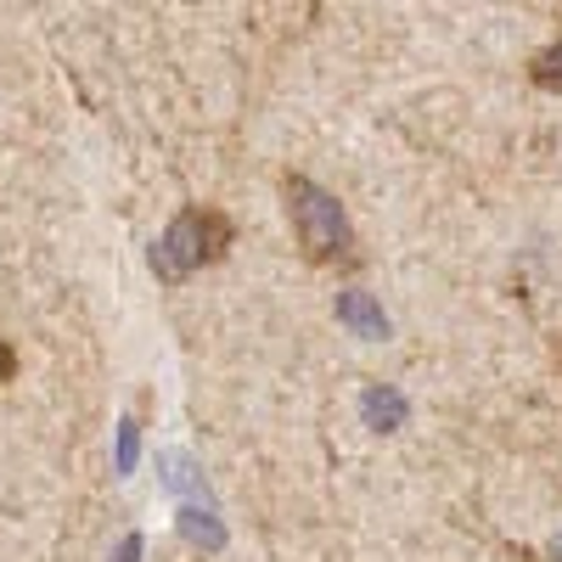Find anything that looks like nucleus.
Returning <instances> with one entry per match:
<instances>
[{"label":"nucleus","mask_w":562,"mask_h":562,"mask_svg":"<svg viewBox=\"0 0 562 562\" xmlns=\"http://www.w3.org/2000/svg\"><path fill=\"white\" fill-rule=\"evenodd\" d=\"M288 209H293V220H299V237H304V248L310 254H338L344 243H349V220H344V209L321 192V186H310V180H288Z\"/></svg>","instance_id":"f03ea898"},{"label":"nucleus","mask_w":562,"mask_h":562,"mask_svg":"<svg viewBox=\"0 0 562 562\" xmlns=\"http://www.w3.org/2000/svg\"><path fill=\"white\" fill-rule=\"evenodd\" d=\"M180 535L192 540V546H209V551L225 546V529H220V518H214L209 506H186V512H180Z\"/></svg>","instance_id":"39448f33"},{"label":"nucleus","mask_w":562,"mask_h":562,"mask_svg":"<svg viewBox=\"0 0 562 562\" xmlns=\"http://www.w3.org/2000/svg\"><path fill=\"white\" fill-rule=\"evenodd\" d=\"M113 562H140V535H124V546H119Z\"/></svg>","instance_id":"1a4fd4ad"},{"label":"nucleus","mask_w":562,"mask_h":562,"mask_svg":"<svg viewBox=\"0 0 562 562\" xmlns=\"http://www.w3.org/2000/svg\"><path fill=\"white\" fill-rule=\"evenodd\" d=\"M164 484H169V490H198V467L186 461L180 450H175V456H164Z\"/></svg>","instance_id":"423d86ee"},{"label":"nucleus","mask_w":562,"mask_h":562,"mask_svg":"<svg viewBox=\"0 0 562 562\" xmlns=\"http://www.w3.org/2000/svg\"><path fill=\"white\" fill-rule=\"evenodd\" d=\"M360 411H366L371 428H400V422H405V394H394V389H366Z\"/></svg>","instance_id":"20e7f679"},{"label":"nucleus","mask_w":562,"mask_h":562,"mask_svg":"<svg viewBox=\"0 0 562 562\" xmlns=\"http://www.w3.org/2000/svg\"><path fill=\"white\" fill-rule=\"evenodd\" d=\"M338 321L349 326L355 338H389V315H383V304L371 293H344L338 299Z\"/></svg>","instance_id":"7ed1b4c3"},{"label":"nucleus","mask_w":562,"mask_h":562,"mask_svg":"<svg viewBox=\"0 0 562 562\" xmlns=\"http://www.w3.org/2000/svg\"><path fill=\"white\" fill-rule=\"evenodd\" d=\"M225 243V225L214 214H180L169 231H164V243L153 248V270L158 276H186V270H198L214 248Z\"/></svg>","instance_id":"f257e3e1"},{"label":"nucleus","mask_w":562,"mask_h":562,"mask_svg":"<svg viewBox=\"0 0 562 562\" xmlns=\"http://www.w3.org/2000/svg\"><path fill=\"white\" fill-rule=\"evenodd\" d=\"M7 371H12V349H7V344H0V378H7Z\"/></svg>","instance_id":"9d476101"},{"label":"nucleus","mask_w":562,"mask_h":562,"mask_svg":"<svg viewBox=\"0 0 562 562\" xmlns=\"http://www.w3.org/2000/svg\"><path fill=\"white\" fill-rule=\"evenodd\" d=\"M135 461H140V428L124 416L119 422V473H135Z\"/></svg>","instance_id":"0eeeda50"},{"label":"nucleus","mask_w":562,"mask_h":562,"mask_svg":"<svg viewBox=\"0 0 562 562\" xmlns=\"http://www.w3.org/2000/svg\"><path fill=\"white\" fill-rule=\"evenodd\" d=\"M535 79H540V85H551V90L562 85V40L551 45V52H540V63H535Z\"/></svg>","instance_id":"6e6552de"}]
</instances>
